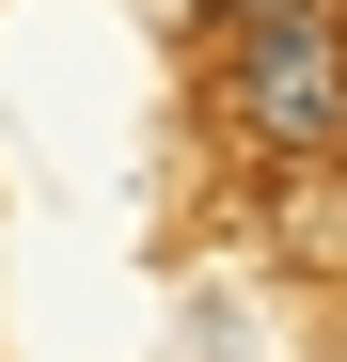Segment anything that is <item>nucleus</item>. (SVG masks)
<instances>
[{"label": "nucleus", "mask_w": 347, "mask_h": 362, "mask_svg": "<svg viewBox=\"0 0 347 362\" xmlns=\"http://www.w3.org/2000/svg\"><path fill=\"white\" fill-rule=\"evenodd\" d=\"M221 110H237L253 158H284V173L347 158V16H331V0L237 16V32H221Z\"/></svg>", "instance_id": "obj_1"}, {"label": "nucleus", "mask_w": 347, "mask_h": 362, "mask_svg": "<svg viewBox=\"0 0 347 362\" xmlns=\"http://www.w3.org/2000/svg\"><path fill=\"white\" fill-rule=\"evenodd\" d=\"M237 16H284V0H190V32H237Z\"/></svg>", "instance_id": "obj_2"}]
</instances>
